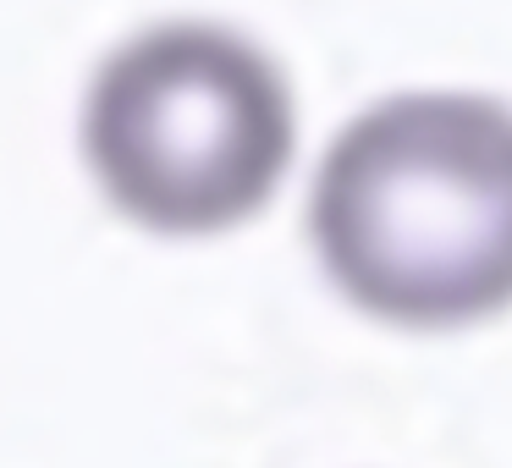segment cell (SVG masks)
I'll list each match as a JSON object with an SVG mask.
<instances>
[{
	"label": "cell",
	"instance_id": "6da1fadb",
	"mask_svg": "<svg viewBox=\"0 0 512 468\" xmlns=\"http://www.w3.org/2000/svg\"><path fill=\"white\" fill-rule=\"evenodd\" d=\"M309 248L347 309L468 331L512 309V100L397 89L336 127L309 182Z\"/></svg>",
	"mask_w": 512,
	"mask_h": 468
},
{
	"label": "cell",
	"instance_id": "7a4b0ae2",
	"mask_svg": "<svg viewBox=\"0 0 512 468\" xmlns=\"http://www.w3.org/2000/svg\"><path fill=\"white\" fill-rule=\"evenodd\" d=\"M78 155L127 226L221 237L276 204L298 155V94L243 28L204 17L149 23L89 72Z\"/></svg>",
	"mask_w": 512,
	"mask_h": 468
}]
</instances>
